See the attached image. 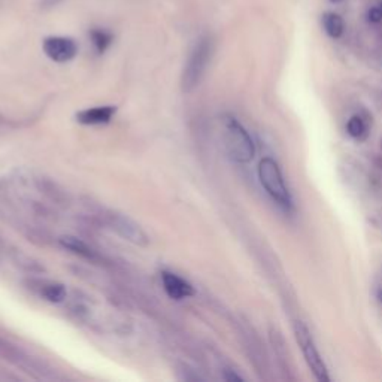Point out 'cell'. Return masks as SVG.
<instances>
[{"instance_id":"16","label":"cell","mask_w":382,"mask_h":382,"mask_svg":"<svg viewBox=\"0 0 382 382\" xmlns=\"http://www.w3.org/2000/svg\"><path fill=\"white\" fill-rule=\"evenodd\" d=\"M59 2H60V0H42L43 6H52V5H56Z\"/></svg>"},{"instance_id":"15","label":"cell","mask_w":382,"mask_h":382,"mask_svg":"<svg viewBox=\"0 0 382 382\" xmlns=\"http://www.w3.org/2000/svg\"><path fill=\"white\" fill-rule=\"evenodd\" d=\"M370 23H379L382 21V8H372L368 14Z\"/></svg>"},{"instance_id":"4","label":"cell","mask_w":382,"mask_h":382,"mask_svg":"<svg viewBox=\"0 0 382 382\" xmlns=\"http://www.w3.org/2000/svg\"><path fill=\"white\" fill-rule=\"evenodd\" d=\"M293 328H295L296 339L300 345L301 352H304V355H305V360L308 363L309 369L314 373V376L318 381H323V382L330 381V376H328V372L326 368V363L317 348L315 341H314L312 335H310L308 326L304 321H300V319H296V321L293 323Z\"/></svg>"},{"instance_id":"18","label":"cell","mask_w":382,"mask_h":382,"mask_svg":"<svg viewBox=\"0 0 382 382\" xmlns=\"http://www.w3.org/2000/svg\"><path fill=\"white\" fill-rule=\"evenodd\" d=\"M333 3H341V2H343V0H332Z\"/></svg>"},{"instance_id":"9","label":"cell","mask_w":382,"mask_h":382,"mask_svg":"<svg viewBox=\"0 0 382 382\" xmlns=\"http://www.w3.org/2000/svg\"><path fill=\"white\" fill-rule=\"evenodd\" d=\"M270 342H272V346H273L275 355H277V360H278L281 370L286 373L287 379H293L287 342H286V339H284L282 333L279 330H277V328H272V330H270Z\"/></svg>"},{"instance_id":"14","label":"cell","mask_w":382,"mask_h":382,"mask_svg":"<svg viewBox=\"0 0 382 382\" xmlns=\"http://www.w3.org/2000/svg\"><path fill=\"white\" fill-rule=\"evenodd\" d=\"M346 131L355 139H363L368 135V124L360 115H352L348 123H346Z\"/></svg>"},{"instance_id":"12","label":"cell","mask_w":382,"mask_h":382,"mask_svg":"<svg viewBox=\"0 0 382 382\" xmlns=\"http://www.w3.org/2000/svg\"><path fill=\"white\" fill-rule=\"evenodd\" d=\"M323 23H324V29L327 32L328 36L332 38H341L343 33V20L341 19L339 15L335 12H327L323 17Z\"/></svg>"},{"instance_id":"11","label":"cell","mask_w":382,"mask_h":382,"mask_svg":"<svg viewBox=\"0 0 382 382\" xmlns=\"http://www.w3.org/2000/svg\"><path fill=\"white\" fill-rule=\"evenodd\" d=\"M90 39L93 42L94 50L99 52V54H103V52L111 47L114 36L111 32L105 29H93L90 30Z\"/></svg>"},{"instance_id":"6","label":"cell","mask_w":382,"mask_h":382,"mask_svg":"<svg viewBox=\"0 0 382 382\" xmlns=\"http://www.w3.org/2000/svg\"><path fill=\"white\" fill-rule=\"evenodd\" d=\"M43 52L47 57L57 63H66L75 59L78 54V45L74 39L63 38V36H50L42 43Z\"/></svg>"},{"instance_id":"19","label":"cell","mask_w":382,"mask_h":382,"mask_svg":"<svg viewBox=\"0 0 382 382\" xmlns=\"http://www.w3.org/2000/svg\"><path fill=\"white\" fill-rule=\"evenodd\" d=\"M381 148H382V139H381Z\"/></svg>"},{"instance_id":"17","label":"cell","mask_w":382,"mask_h":382,"mask_svg":"<svg viewBox=\"0 0 382 382\" xmlns=\"http://www.w3.org/2000/svg\"><path fill=\"white\" fill-rule=\"evenodd\" d=\"M376 299H378L379 304L382 305V287H378V288H376Z\"/></svg>"},{"instance_id":"10","label":"cell","mask_w":382,"mask_h":382,"mask_svg":"<svg viewBox=\"0 0 382 382\" xmlns=\"http://www.w3.org/2000/svg\"><path fill=\"white\" fill-rule=\"evenodd\" d=\"M59 242L61 246L66 248V250L72 251L74 254H76L79 257H83V259H85V260H90V262L100 260L99 254H97L92 246H88L84 241H81V239H78L75 236H61L59 239Z\"/></svg>"},{"instance_id":"8","label":"cell","mask_w":382,"mask_h":382,"mask_svg":"<svg viewBox=\"0 0 382 382\" xmlns=\"http://www.w3.org/2000/svg\"><path fill=\"white\" fill-rule=\"evenodd\" d=\"M115 112H117L115 106H96V108L78 112L76 121L85 124V126H100V124H108Z\"/></svg>"},{"instance_id":"7","label":"cell","mask_w":382,"mask_h":382,"mask_svg":"<svg viewBox=\"0 0 382 382\" xmlns=\"http://www.w3.org/2000/svg\"><path fill=\"white\" fill-rule=\"evenodd\" d=\"M162 282L166 295L173 300H182L194 295V288L191 284L172 272L165 270L162 273Z\"/></svg>"},{"instance_id":"2","label":"cell","mask_w":382,"mask_h":382,"mask_svg":"<svg viewBox=\"0 0 382 382\" xmlns=\"http://www.w3.org/2000/svg\"><path fill=\"white\" fill-rule=\"evenodd\" d=\"M223 123L226 149L230 158L237 163L251 162L255 154V147L250 133L233 117H226Z\"/></svg>"},{"instance_id":"5","label":"cell","mask_w":382,"mask_h":382,"mask_svg":"<svg viewBox=\"0 0 382 382\" xmlns=\"http://www.w3.org/2000/svg\"><path fill=\"white\" fill-rule=\"evenodd\" d=\"M108 223L123 239L135 244V245H148L149 237L148 235L142 230V227L129 218L127 215L118 214V212H109L108 215Z\"/></svg>"},{"instance_id":"1","label":"cell","mask_w":382,"mask_h":382,"mask_svg":"<svg viewBox=\"0 0 382 382\" xmlns=\"http://www.w3.org/2000/svg\"><path fill=\"white\" fill-rule=\"evenodd\" d=\"M212 54H214V41H212L211 36L200 38L191 50L189 60L185 63L181 78L182 92L190 93L199 85L203 75L206 72Z\"/></svg>"},{"instance_id":"13","label":"cell","mask_w":382,"mask_h":382,"mask_svg":"<svg viewBox=\"0 0 382 382\" xmlns=\"http://www.w3.org/2000/svg\"><path fill=\"white\" fill-rule=\"evenodd\" d=\"M41 295L47 300L59 304V301H61L66 297V288H65V286H61V284L50 282V284H45V286L41 288Z\"/></svg>"},{"instance_id":"3","label":"cell","mask_w":382,"mask_h":382,"mask_svg":"<svg viewBox=\"0 0 382 382\" xmlns=\"http://www.w3.org/2000/svg\"><path fill=\"white\" fill-rule=\"evenodd\" d=\"M259 178L264 190L268 191L269 196L277 202L279 206L286 209L293 208L291 194L287 189L286 181H284L281 169L273 158L264 157L262 160L259 165Z\"/></svg>"}]
</instances>
